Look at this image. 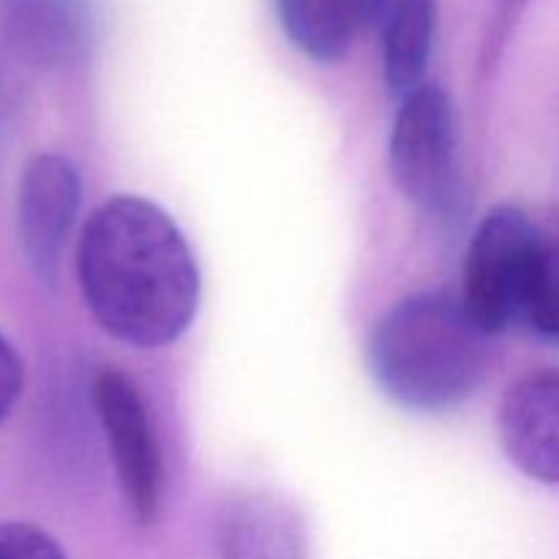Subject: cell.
I'll use <instances>...</instances> for the list:
<instances>
[{
  "label": "cell",
  "instance_id": "4fadbf2b",
  "mask_svg": "<svg viewBox=\"0 0 559 559\" xmlns=\"http://www.w3.org/2000/svg\"><path fill=\"white\" fill-rule=\"evenodd\" d=\"M0 559H69L63 546L27 522H0Z\"/></svg>",
  "mask_w": 559,
  "mask_h": 559
},
{
  "label": "cell",
  "instance_id": "5b68a950",
  "mask_svg": "<svg viewBox=\"0 0 559 559\" xmlns=\"http://www.w3.org/2000/svg\"><path fill=\"white\" fill-rule=\"evenodd\" d=\"M93 404L107 435L126 506L136 522L153 524L162 511L164 467L145 399L131 377L104 366L93 377Z\"/></svg>",
  "mask_w": 559,
  "mask_h": 559
},
{
  "label": "cell",
  "instance_id": "7c38bea8",
  "mask_svg": "<svg viewBox=\"0 0 559 559\" xmlns=\"http://www.w3.org/2000/svg\"><path fill=\"white\" fill-rule=\"evenodd\" d=\"M527 325L538 336L559 344V205L549 207L538 218V251Z\"/></svg>",
  "mask_w": 559,
  "mask_h": 559
},
{
  "label": "cell",
  "instance_id": "5bb4252c",
  "mask_svg": "<svg viewBox=\"0 0 559 559\" xmlns=\"http://www.w3.org/2000/svg\"><path fill=\"white\" fill-rule=\"evenodd\" d=\"M22 382H25V369H22L20 355H16L14 344L0 333V424L14 409L22 393Z\"/></svg>",
  "mask_w": 559,
  "mask_h": 559
},
{
  "label": "cell",
  "instance_id": "8fae6325",
  "mask_svg": "<svg viewBox=\"0 0 559 559\" xmlns=\"http://www.w3.org/2000/svg\"><path fill=\"white\" fill-rule=\"evenodd\" d=\"M380 25L385 82L404 98L426 85L424 76L437 36V0H391Z\"/></svg>",
  "mask_w": 559,
  "mask_h": 559
},
{
  "label": "cell",
  "instance_id": "2e32d148",
  "mask_svg": "<svg viewBox=\"0 0 559 559\" xmlns=\"http://www.w3.org/2000/svg\"><path fill=\"white\" fill-rule=\"evenodd\" d=\"M391 0H369V11H371V22H380L382 14L388 11Z\"/></svg>",
  "mask_w": 559,
  "mask_h": 559
},
{
  "label": "cell",
  "instance_id": "52a82bcc",
  "mask_svg": "<svg viewBox=\"0 0 559 559\" xmlns=\"http://www.w3.org/2000/svg\"><path fill=\"white\" fill-rule=\"evenodd\" d=\"M506 456L527 478L559 486V369L519 377L497 409Z\"/></svg>",
  "mask_w": 559,
  "mask_h": 559
},
{
  "label": "cell",
  "instance_id": "7a4b0ae2",
  "mask_svg": "<svg viewBox=\"0 0 559 559\" xmlns=\"http://www.w3.org/2000/svg\"><path fill=\"white\" fill-rule=\"evenodd\" d=\"M486 333L462 298L415 293L374 322L366 342L371 377L391 402L413 413H445L467 402L489 369Z\"/></svg>",
  "mask_w": 559,
  "mask_h": 559
},
{
  "label": "cell",
  "instance_id": "9a60e30c",
  "mask_svg": "<svg viewBox=\"0 0 559 559\" xmlns=\"http://www.w3.org/2000/svg\"><path fill=\"white\" fill-rule=\"evenodd\" d=\"M530 3H533V0H497L489 33H486V60H495L497 55H500L508 36H511L513 25H516L519 16L524 14V9H527Z\"/></svg>",
  "mask_w": 559,
  "mask_h": 559
},
{
  "label": "cell",
  "instance_id": "ba28073f",
  "mask_svg": "<svg viewBox=\"0 0 559 559\" xmlns=\"http://www.w3.org/2000/svg\"><path fill=\"white\" fill-rule=\"evenodd\" d=\"M218 559H309V530L298 508L273 491H240L216 519Z\"/></svg>",
  "mask_w": 559,
  "mask_h": 559
},
{
  "label": "cell",
  "instance_id": "6da1fadb",
  "mask_svg": "<svg viewBox=\"0 0 559 559\" xmlns=\"http://www.w3.org/2000/svg\"><path fill=\"white\" fill-rule=\"evenodd\" d=\"M76 276L93 320L131 347L183 336L200 306V267L167 211L142 197H112L91 213L76 246Z\"/></svg>",
  "mask_w": 559,
  "mask_h": 559
},
{
  "label": "cell",
  "instance_id": "8992f818",
  "mask_svg": "<svg viewBox=\"0 0 559 559\" xmlns=\"http://www.w3.org/2000/svg\"><path fill=\"white\" fill-rule=\"evenodd\" d=\"M80 211V175L60 153H38L27 162L16 197V233L33 276L52 287L60 257Z\"/></svg>",
  "mask_w": 559,
  "mask_h": 559
},
{
  "label": "cell",
  "instance_id": "9c48e42d",
  "mask_svg": "<svg viewBox=\"0 0 559 559\" xmlns=\"http://www.w3.org/2000/svg\"><path fill=\"white\" fill-rule=\"evenodd\" d=\"M3 25L22 58L60 69L87 55L96 14L91 0H3Z\"/></svg>",
  "mask_w": 559,
  "mask_h": 559
},
{
  "label": "cell",
  "instance_id": "3957f363",
  "mask_svg": "<svg viewBox=\"0 0 559 559\" xmlns=\"http://www.w3.org/2000/svg\"><path fill=\"white\" fill-rule=\"evenodd\" d=\"M538 251V222L513 205L480 218L464 260L462 304L486 336L527 322Z\"/></svg>",
  "mask_w": 559,
  "mask_h": 559
},
{
  "label": "cell",
  "instance_id": "277c9868",
  "mask_svg": "<svg viewBox=\"0 0 559 559\" xmlns=\"http://www.w3.org/2000/svg\"><path fill=\"white\" fill-rule=\"evenodd\" d=\"M393 183L426 213H451L459 200L456 115L448 93L420 85L402 98L388 145Z\"/></svg>",
  "mask_w": 559,
  "mask_h": 559
},
{
  "label": "cell",
  "instance_id": "30bf717a",
  "mask_svg": "<svg viewBox=\"0 0 559 559\" xmlns=\"http://www.w3.org/2000/svg\"><path fill=\"white\" fill-rule=\"evenodd\" d=\"M273 5L284 36L317 63L342 60L360 27L371 25L369 0H273Z\"/></svg>",
  "mask_w": 559,
  "mask_h": 559
}]
</instances>
